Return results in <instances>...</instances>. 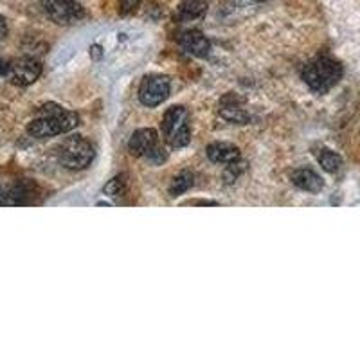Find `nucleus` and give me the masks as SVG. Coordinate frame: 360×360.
<instances>
[{"mask_svg":"<svg viewBox=\"0 0 360 360\" xmlns=\"http://www.w3.org/2000/svg\"><path fill=\"white\" fill-rule=\"evenodd\" d=\"M79 124V115L61 106L46 105L41 106L40 115L28 124V133L35 139H47L67 133Z\"/></svg>","mask_w":360,"mask_h":360,"instance_id":"obj_1","label":"nucleus"},{"mask_svg":"<svg viewBox=\"0 0 360 360\" xmlns=\"http://www.w3.org/2000/svg\"><path fill=\"white\" fill-rule=\"evenodd\" d=\"M342 78V65L330 56H319L303 68V79L317 94L333 88Z\"/></svg>","mask_w":360,"mask_h":360,"instance_id":"obj_2","label":"nucleus"},{"mask_svg":"<svg viewBox=\"0 0 360 360\" xmlns=\"http://www.w3.org/2000/svg\"><path fill=\"white\" fill-rule=\"evenodd\" d=\"M160 130L171 148H184L191 142V128L187 123V110L180 105L166 110Z\"/></svg>","mask_w":360,"mask_h":360,"instance_id":"obj_3","label":"nucleus"},{"mask_svg":"<svg viewBox=\"0 0 360 360\" xmlns=\"http://www.w3.org/2000/svg\"><path fill=\"white\" fill-rule=\"evenodd\" d=\"M58 160L67 169H85L94 160V148L85 137H67L58 148Z\"/></svg>","mask_w":360,"mask_h":360,"instance_id":"obj_4","label":"nucleus"},{"mask_svg":"<svg viewBox=\"0 0 360 360\" xmlns=\"http://www.w3.org/2000/svg\"><path fill=\"white\" fill-rule=\"evenodd\" d=\"M46 15L55 23L70 26L85 17V10L76 0H40Z\"/></svg>","mask_w":360,"mask_h":360,"instance_id":"obj_5","label":"nucleus"},{"mask_svg":"<svg viewBox=\"0 0 360 360\" xmlns=\"http://www.w3.org/2000/svg\"><path fill=\"white\" fill-rule=\"evenodd\" d=\"M169 96V79L166 76H146L139 87V101L148 108L159 106Z\"/></svg>","mask_w":360,"mask_h":360,"instance_id":"obj_6","label":"nucleus"},{"mask_svg":"<svg viewBox=\"0 0 360 360\" xmlns=\"http://www.w3.org/2000/svg\"><path fill=\"white\" fill-rule=\"evenodd\" d=\"M41 74V64L38 59L35 58H20V59H15L11 61V67H10V74H8V78L13 85H19V87H28V85H32V83L37 82L40 78Z\"/></svg>","mask_w":360,"mask_h":360,"instance_id":"obj_7","label":"nucleus"},{"mask_svg":"<svg viewBox=\"0 0 360 360\" xmlns=\"http://www.w3.org/2000/svg\"><path fill=\"white\" fill-rule=\"evenodd\" d=\"M159 146V135L153 128H141L128 141V150L135 157H148Z\"/></svg>","mask_w":360,"mask_h":360,"instance_id":"obj_8","label":"nucleus"},{"mask_svg":"<svg viewBox=\"0 0 360 360\" xmlns=\"http://www.w3.org/2000/svg\"><path fill=\"white\" fill-rule=\"evenodd\" d=\"M180 46L186 53L196 56V58H205L211 53V41L205 38V35L198 29H189L180 35Z\"/></svg>","mask_w":360,"mask_h":360,"instance_id":"obj_9","label":"nucleus"},{"mask_svg":"<svg viewBox=\"0 0 360 360\" xmlns=\"http://www.w3.org/2000/svg\"><path fill=\"white\" fill-rule=\"evenodd\" d=\"M207 157L216 164H231L240 159V148L231 142H213L207 146Z\"/></svg>","mask_w":360,"mask_h":360,"instance_id":"obj_10","label":"nucleus"},{"mask_svg":"<svg viewBox=\"0 0 360 360\" xmlns=\"http://www.w3.org/2000/svg\"><path fill=\"white\" fill-rule=\"evenodd\" d=\"M290 178H292V182L296 184L299 189H303V191L319 193L321 189L324 187L323 178H321L319 175L315 173L314 169H310V168L296 169V171H292Z\"/></svg>","mask_w":360,"mask_h":360,"instance_id":"obj_11","label":"nucleus"},{"mask_svg":"<svg viewBox=\"0 0 360 360\" xmlns=\"http://www.w3.org/2000/svg\"><path fill=\"white\" fill-rule=\"evenodd\" d=\"M207 0H184L182 4L178 6L177 17L180 22H191V20L202 19L207 13Z\"/></svg>","mask_w":360,"mask_h":360,"instance_id":"obj_12","label":"nucleus"},{"mask_svg":"<svg viewBox=\"0 0 360 360\" xmlns=\"http://www.w3.org/2000/svg\"><path fill=\"white\" fill-rule=\"evenodd\" d=\"M317 160H319L321 168H323L324 171H328V173H335L342 166L341 155L335 153L333 150H330V148H321V150L317 151Z\"/></svg>","mask_w":360,"mask_h":360,"instance_id":"obj_13","label":"nucleus"},{"mask_svg":"<svg viewBox=\"0 0 360 360\" xmlns=\"http://www.w3.org/2000/svg\"><path fill=\"white\" fill-rule=\"evenodd\" d=\"M220 117L233 124H249V121H251V115L247 114L245 110L238 108V106H224V108H220Z\"/></svg>","mask_w":360,"mask_h":360,"instance_id":"obj_14","label":"nucleus"},{"mask_svg":"<svg viewBox=\"0 0 360 360\" xmlns=\"http://www.w3.org/2000/svg\"><path fill=\"white\" fill-rule=\"evenodd\" d=\"M193 186V175L189 171H182V173H178L177 177L173 178V182L169 186V195L171 196H178L186 193L189 187Z\"/></svg>","mask_w":360,"mask_h":360,"instance_id":"obj_15","label":"nucleus"},{"mask_svg":"<svg viewBox=\"0 0 360 360\" xmlns=\"http://www.w3.org/2000/svg\"><path fill=\"white\" fill-rule=\"evenodd\" d=\"M103 191H105L108 196H112V198L123 195V191H124L123 177H114L112 180H108V184H106Z\"/></svg>","mask_w":360,"mask_h":360,"instance_id":"obj_16","label":"nucleus"},{"mask_svg":"<svg viewBox=\"0 0 360 360\" xmlns=\"http://www.w3.org/2000/svg\"><path fill=\"white\" fill-rule=\"evenodd\" d=\"M141 2L142 0H119V15L126 17V15L135 13L137 8L141 6Z\"/></svg>","mask_w":360,"mask_h":360,"instance_id":"obj_17","label":"nucleus"},{"mask_svg":"<svg viewBox=\"0 0 360 360\" xmlns=\"http://www.w3.org/2000/svg\"><path fill=\"white\" fill-rule=\"evenodd\" d=\"M236 162H231L227 168V171H225V180H227L229 184L234 182V178H238V175L243 171V164H236Z\"/></svg>","mask_w":360,"mask_h":360,"instance_id":"obj_18","label":"nucleus"},{"mask_svg":"<svg viewBox=\"0 0 360 360\" xmlns=\"http://www.w3.org/2000/svg\"><path fill=\"white\" fill-rule=\"evenodd\" d=\"M10 67H11V61L4 59L0 56V76H8L10 74Z\"/></svg>","mask_w":360,"mask_h":360,"instance_id":"obj_19","label":"nucleus"},{"mask_svg":"<svg viewBox=\"0 0 360 360\" xmlns=\"http://www.w3.org/2000/svg\"><path fill=\"white\" fill-rule=\"evenodd\" d=\"M8 35V22H6V19L0 15V40Z\"/></svg>","mask_w":360,"mask_h":360,"instance_id":"obj_20","label":"nucleus"},{"mask_svg":"<svg viewBox=\"0 0 360 360\" xmlns=\"http://www.w3.org/2000/svg\"><path fill=\"white\" fill-rule=\"evenodd\" d=\"M101 55H103V53H101V47L100 46H92L91 47V56H92V58L100 59Z\"/></svg>","mask_w":360,"mask_h":360,"instance_id":"obj_21","label":"nucleus"},{"mask_svg":"<svg viewBox=\"0 0 360 360\" xmlns=\"http://www.w3.org/2000/svg\"><path fill=\"white\" fill-rule=\"evenodd\" d=\"M234 2L240 6H247V4H252V2H265V0H234Z\"/></svg>","mask_w":360,"mask_h":360,"instance_id":"obj_22","label":"nucleus"},{"mask_svg":"<svg viewBox=\"0 0 360 360\" xmlns=\"http://www.w3.org/2000/svg\"><path fill=\"white\" fill-rule=\"evenodd\" d=\"M2 200H4V193H2V189H0V204H2Z\"/></svg>","mask_w":360,"mask_h":360,"instance_id":"obj_23","label":"nucleus"}]
</instances>
